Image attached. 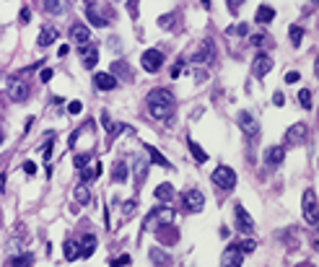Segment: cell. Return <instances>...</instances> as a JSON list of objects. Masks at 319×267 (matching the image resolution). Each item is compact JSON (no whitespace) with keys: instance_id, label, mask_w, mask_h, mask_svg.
Segmentation results:
<instances>
[{"instance_id":"6da1fadb","label":"cell","mask_w":319,"mask_h":267,"mask_svg":"<svg viewBox=\"0 0 319 267\" xmlns=\"http://www.w3.org/2000/svg\"><path fill=\"white\" fill-rule=\"evenodd\" d=\"M148 112L156 119H169L174 114V96L166 88H156L148 94Z\"/></svg>"},{"instance_id":"7a4b0ae2","label":"cell","mask_w":319,"mask_h":267,"mask_svg":"<svg viewBox=\"0 0 319 267\" xmlns=\"http://www.w3.org/2000/svg\"><path fill=\"white\" fill-rule=\"evenodd\" d=\"M211 179H213L215 187H221V189H234L236 187V171L231 166H218Z\"/></svg>"},{"instance_id":"3957f363","label":"cell","mask_w":319,"mask_h":267,"mask_svg":"<svg viewBox=\"0 0 319 267\" xmlns=\"http://www.w3.org/2000/svg\"><path fill=\"white\" fill-rule=\"evenodd\" d=\"M171 220H174V208H156L148 218H145L143 228L151 231V226H166V223H171Z\"/></svg>"},{"instance_id":"277c9868","label":"cell","mask_w":319,"mask_h":267,"mask_svg":"<svg viewBox=\"0 0 319 267\" xmlns=\"http://www.w3.org/2000/svg\"><path fill=\"white\" fill-rule=\"evenodd\" d=\"M304 218H306V223L309 226H317V195H314V189H306L304 192Z\"/></svg>"},{"instance_id":"5b68a950","label":"cell","mask_w":319,"mask_h":267,"mask_svg":"<svg viewBox=\"0 0 319 267\" xmlns=\"http://www.w3.org/2000/svg\"><path fill=\"white\" fill-rule=\"evenodd\" d=\"M234 218H236V228H239L241 234L254 231V218L244 210V205H234Z\"/></svg>"},{"instance_id":"8992f818","label":"cell","mask_w":319,"mask_h":267,"mask_svg":"<svg viewBox=\"0 0 319 267\" xmlns=\"http://www.w3.org/2000/svg\"><path fill=\"white\" fill-rule=\"evenodd\" d=\"M140 62H143V70L156 73V70H161V65H163V54H161L159 50H145L143 57H140Z\"/></svg>"},{"instance_id":"52a82bcc","label":"cell","mask_w":319,"mask_h":267,"mask_svg":"<svg viewBox=\"0 0 319 267\" xmlns=\"http://www.w3.org/2000/svg\"><path fill=\"white\" fill-rule=\"evenodd\" d=\"M270 70H272V57L265 54V52H260L257 57H254V62H252V73L257 78H262V76H267Z\"/></svg>"},{"instance_id":"ba28073f","label":"cell","mask_w":319,"mask_h":267,"mask_svg":"<svg viewBox=\"0 0 319 267\" xmlns=\"http://www.w3.org/2000/svg\"><path fill=\"white\" fill-rule=\"evenodd\" d=\"M8 96H11L13 101H24V99H29V83L21 78H16L8 83Z\"/></svg>"},{"instance_id":"9c48e42d","label":"cell","mask_w":319,"mask_h":267,"mask_svg":"<svg viewBox=\"0 0 319 267\" xmlns=\"http://www.w3.org/2000/svg\"><path fill=\"white\" fill-rule=\"evenodd\" d=\"M182 200H185V208L187 210H195V213H200L203 205H205V197H203V192H200V189H187Z\"/></svg>"},{"instance_id":"30bf717a","label":"cell","mask_w":319,"mask_h":267,"mask_svg":"<svg viewBox=\"0 0 319 267\" xmlns=\"http://www.w3.org/2000/svg\"><path fill=\"white\" fill-rule=\"evenodd\" d=\"M306 140V125L298 122V125H291L288 133H286V145H301Z\"/></svg>"},{"instance_id":"8fae6325","label":"cell","mask_w":319,"mask_h":267,"mask_svg":"<svg viewBox=\"0 0 319 267\" xmlns=\"http://www.w3.org/2000/svg\"><path fill=\"white\" fill-rule=\"evenodd\" d=\"M70 42H76L78 47H86V44L91 42V31L86 29L83 24H76V26H70Z\"/></svg>"},{"instance_id":"7c38bea8","label":"cell","mask_w":319,"mask_h":267,"mask_svg":"<svg viewBox=\"0 0 319 267\" xmlns=\"http://www.w3.org/2000/svg\"><path fill=\"white\" fill-rule=\"evenodd\" d=\"M236 122H239V127H241L247 135H257V130H260L257 119H254L249 112H239V114H236Z\"/></svg>"},{"instance_id":"4fadbf2b","label":"cell","mask_w":319,"mask_h":267,"mask_svg":"<svg viewBox=\"0 0 319 267\" xmlns=\"http://www.w3.org/2000/svg\"><path fill=\"white\" fill-rule=\"evenodd\" d=\"M286 159V145H272V148L265 153V161H267V166H280Z\"/></svg>"},{"instance_id":"5bb4252c","label":"cell","mask_w":319,"mask_h":267,"mask_svg":"<svg viewBox=\"0 0 319 267\" xmlns=\"http://www.w3.org/2000/svg\"><path fill=\"white\" fill-rule=\"evenodd\" d=\"M241 262H244V252L239 246H229L221 257V265H241Z\"/></svg>"},{"instance_id":"9a60e30c","label":"cell","mask_w":319,"mask_h":267,"mask_svg":"<svg viewBox=\"0 0 319 267\" xmlns=\"http://www.w3.org/2000/svg\"><path fill=\"white\" fill-rule=\"evenodd\" d=\"M94 83L102 88V91H112V88H117V78L109 76V73H96V76H94Z\"/></svg>"},{"instance_id":"2e32d148","label":"cell","mask_w":319,"mask_h":267,"mask_svg":"<svg viewBox=\"0 0 319 267\" xmlns=\"http://www.w3.org/2000/svg\"><path fill=\"white\" fill-rule=\"evenodd\" d=\"M96 236L94 234H86L83 239H80V257H91V254H94L96 252Z\"/></svg>"},{"instance_id":"e0dca14e","label":"cell","mask_w":319,"mask_h":267,"mask_svg":"<svg viewBox=\"0 0 319 267\" xmlns=\"http://www.w3.org/2000/svg\"><path fill=\"white\" fill-rule=\"evenodd\" d=\"M54 39H57V29H54V26H44L39 31V47H50Z\"/></svg>"},{"instance_id":"ac0fdd59","label":"cell","mask_w":319,"mask_h":267,"mask_svg":"<svg viewBox=\"0 0 319 267\" xmlns=\"http://www.w3.org/2000/svg\"><path fill=\"white\" fill-rule=\"evenodd\" d=\"M80 54H83V65H86V68H94L96 62H99V50H96V47H88V44H86Z\"/></svg>"},{"instance_id":"d6986e66","label":"cell","mask_w":319,"mask_h":267,"mask_svg":"<svg viewBox=\"0 0 319 267\" xmlns=\"http://www.w3.org/2000/svg\"><path fill=\"white\" fill-rule=\"evenodd\" d=\"M73 197H76V202H80V205H86V202L91 200V189H88V184L86 182H80L76 192H73Z\"/></svg>"},{"instance_id":"ffe728a7","label":"cell","mask_w":319,"mask_h":267,"mask_svg":"<svg viewBox=\"0 0 319 267\" xmlns=\"http://www.w3.org/2000/svg\"><path fill=\"white\" fill-rule=\"evenodd\" d=\"M78 257H80V246H78V241H76V239H68V241H65V260L73 262V260H78Z\"/></svg>"},{"instance_id":"44dd1931","label":"cell","mask_w":319,"mask_h":267,"mask_svg":"<svg viewBox=\"0 0 319 267\" xmlns=\"http://www.w3.org/2000/svg\"><path fill=\"white\" fill-rule=\"evenodd\" d=\"M99 174H102V166H99V163H94V169H88V166H80V182H94Z\"/></svg>"},{"instance_id":"7402d4cb","label":"cell","mask_w":319,"mask_h":267,"mask_svg":"<svg viewBox=\"0 0 319 267\" xmlns=\"http://www.w3.org/2000/svg\"><path fill=\"white\" fill-rule=\"evenodd\" d=\"M254 18H257L260 24H267V21H272V18H275V11H272L270 5H260L257 13H254Z\"/></svg>"},{"instance_id":"603a6c76","label":"cell","mask_w":319,"mask_h":267,"mask_svg":"<svg viewBox=\"0 0 319 267\" xmlns=\"http://www.w3.org/2000/svg\"><path fill=\"white\" fill-rule=\"evenodd\" d=\"M153 195H156V200H171V197H174V187L163 182V184H159V187H156Z\"/></svg>"},{"instance_id":"cb8c5ba5","label":"cell","mask_w":319,"mask_h":267,"mask_svg":"<svg viewBox=\"0 0 319 267\" xmlns=\"http://www.w3.org/2000/svg\"><path fill=\"white\" fill-rule=\"evenodd\" d=\"M112 179H114L117 184H122V182L127 179V166H125L122 161H117L114 166H112Z\"/></svg>"},{"instance_id":"d4e9b609","label":"cell","mask_w":319,"mask_h":267,"mask_svg":"<svg viewBox=\"0 0 319 267\" xmlns=\"http://www.w3.org/2000/svg\"><path fill=\"white\" fill-rule=\"evenodd\" d=\"M187 145H189V153H192V156H195V159H197L200 163H205V161H208V153H205L203 148H200V145L192 140V137H189V140H187Z\"/></svg>"},{"instance_id":"484cf974","label":"cell","mask_w":319,"mask_h":267,"mask_svg":"<svg viewBox=\"0 0 319 267\" xmlns=\"http://www.w3.org/2000/svg\"><path fill=\"white\" fill-rule=\"evenodd\" d=\"M145 174H148V161H145V159H138V161H135V182H143L145 179Z\"/></svg>"},{"instance_id":"4316f807","label":"cell","mask_w":319,"mask_h":267,"mask_svg":"<svg viewBox=\"0 0 319 267\" xmlns=\"http://www.w3.org/2000/svg\"><path fill=\"white\" fill-rule=\"evenodd\" d=\"M86 18L91 21V26H96V29H102V26L106 24L104 18H102V16H99V13L94 11V5H88V8H86Z\"/></svg>"},{"instance_id":"83f0119b","label":"cell","mask_w":319,"mask_h":267,"mask_svg":"<svg viewBox=\"0 0 319 267\" xmlns=\"http://www.w3.org/2000/svg\"><path fill=\"white\" fill-rule=\"evenodd\" d=\"M44 8H47L50 13L57 16V13L65 11V0H44Z\"/></svg>"},{"instance_id":"f1b7e54d","label":"cell","mask_w":319,"mask_h":267,"mask_svg":"<svg viewBox=\"0 0 319 267\" xmlns=\"http://www.w3.org/2000/svg\"><path fill=\"white\" fill-rule=\"evenodd\" d=\"M208 57H211V42H205L203 47H200V50L192 54V62H205Z\"/></svg>"},{"instance_id":"f546056e","label":"cell","mask_w":319,"mask_h":267,"mask_svg":"<svg viewBox=\"0 0 319 267\" xmlns=\"http://www.w3.org/2000/svg\"><path fill=\"white\" fill-rule=\"evenodd\" d=\"M34 262V254L31 252H24V254H16L8 260V265H31Z\"/></svg>"},{"instance_id":"4dcf8cb0","label":"cell","mask_w":319,"mask_h":267,"mask_svg":"<svg viewBox=\"0 0 319 267\" xmlns=\"http://www.w3.org/2000/svg\"><path fill=\"white\" fill-rule=\"evenodd\" d=\"M148 156H151V161H156L159 163V166H163V169H169V161L166 159H163V156L156 151V148H153V145H148Z\"/></svg>"},{"instance_id":"1f68e13d","label":"cell","mask_w":319,"mask_h":267,"mask_svg":"<svg viewBox=\"0 0 319 267\" xmlns=\"http://www.w3.org/2000/svg\"><path fill=\"white\" fill-rule=\"evenodd\" d=\"M298 104H301L304 109H312V91H309V88L298 91Z\"/></svg>"},{"instance_id":"d6a6232c","label":"cell","mask_w":319,"mask_h":267,"mask_svg":"<svg viewBox=\"0 0 319 267\" xmlns=\"http://www.w3.org/2000/svg\"><path fill=\"white\" fill-rule=\"evenodd\" d=\"M148 257H151V262H156V265H171V257H166V254H161L159 249H153V252H151Z\"/></svg>"},{"instance_id":"836d02e7","label":"cell","mask_w":319,"mask_h":267,"mask_svg":"<svg viewBox=\"0 0 319 267\" xmlns=\"http://www.w3.org/2000/svg\"><path fill=\"white\" fill-rule=\"evenodd\" d=\"M288 36H291V42H293V44H298V42H301L304 39V29H301V26H291V29H288Z\"/></svg>"},{"instance_id":"e575fe53","label":"cell","mask_w":319,"mask_h":267,"mask_svg":"<svg viewBox=\"0 0 319 267\" xmlns=\"http://www.w3.org/2000/svg\"><path fill=\"white\" fill-rule=\"evenodd\" d=\"M135 208H138V200H127L125 202V210H122V218L127 220L130 215H135Z\"/></svg>"},{"instance_id":"d590c367","label":"cell","mask_w":319,"mask_h":267,"mask_svg":"<svg viewBox=\"0 0 319 267\" xmlns=\"http://www.w3.org/2000/svg\"><path fill=\"white\" fill-rule=\"evenodd\" d=\"M127 13H130L133 18H138V13H140V0H127Z\"/></svg>"},{"instance_id":"8d00e7d4","label":"cell","mask_w":319,"mask_h":267,"mask_svg":"<svg viewBox=\"0 0 319 267\" xmlns=\"http://www.w3.org/2000/svg\"><path fill=\"white\" fill-rule=\"evenodd\" d=\"M91 161V153H78L76 159H73V163H76V166L80 169V166H86V163Z\"/></svg>"},{"instance_id":"74e56055","label":"cell","mask_w":319,"mask_h":267,"mask_svg":"<svg viewBox=\"0 0 319 267\" xmlns=\"http://www.w3.org/2000/svg\"><path fill=\"white\" fill-rule=\"evenodd\" d=\"M80 109H83V104H80V101H70V104H68V112H70V114H78Z\"/></svg>"},{"instance_id":"f35d334b","label":"cell","mask_w":319,"mask_h":267,"mask_svg":"<svg viewBox=\"0 0 319 267\" xmlns=\"http://www.w3.org/2000/svg\"><path fill=\"white\" fill-rule=\"evenodd\" d=\"M18 18H21V24H29V21H31V11H29V8H21Z\"/></svg>"},{"instance_id":"ab89813d","label":"cell","mask_w":319,"mask_h":267,"mask_svg":"<svg viewBox=\"0 0 319 267\" xmlns=\"http://www.w3.org/2000/svg\"><path fill=\"white\" fill-rule=\"evenodd\" d=\"M254 246H257V244H254L252 239H249V241H244V244H239V249H241L244 254H247V252H254Z\"/></svg>"},{"instance_id":"60d3db41","label":"cell","mask_w":319,"mask_h":267,"mask_svg":"<svg viewBox=\"0 0 319 267\" xmlns=\"http://www.w3.org/2000/svg\"><path fill=\"white\" fill-rule=\"evenodd\" d=\"M112 68H114L117 73H120V76H125V78H127V76H130V73H127V68H125V62H114V65H112Z\"/></svg>"},{"instance_id":"b9f144b4","label":"cell","mask_w":319,"mask_h":267,"mask_svg":"<svg viewBox=\"0 0 319 267\" xmlns=\"http://www.w3.org/2000/svg\"><path fill=\"white\" fill-rule=\"evenodd\" d=\"M39 78H42V83H50V80H52V68H44Z\"/></svg>"},{"instance_id":"7bdbcfd3","label":"cell","mask_w":319,"mask_h":267,"mask_svg":"<svg viewBox=\"0 0 319 267\" xmlns=\"http://www.w3.org/2000/svg\"><path fill=\"white\" fill-rule=\"evenodd\" d=\"M24 171L29 174V177H34V174H36V166H34L31 161H26V163H24Z\"/></svg>"},{"instance_id":"ee69618b","label":"cell","mask_w":319,"mask_h":267,"mask_svg":"<svg viewBox=\"0 0 319 267\" xmlns=\"http://www.w3.org/2000/svg\"><path fill=\"white\" fill-rule=\"evenodd\" d=\"M114 265H130V254H120L114 260Z\"/></svg>"},{"instance_id":"f6af8a7d","label":"cell","mask_w":319,"mask_h":267,"mask_svg":"<svg viewBox=\"0 0 319 267\" xmlns=\"http://www.w3.org/2000/svg\"><path fill=\"white\" fill-rule=\"evenodd\" d=\"M296 80H298V73L293 70V73H288V76H286V83H296Z\"/></svg>"},{"instance_id":"bcb514c9","label":"cell","mask_w":319,"mask_h":267,"mask_svg":"<svg viewBox=\"0 0 319 267\" xmlns=\"http://www.w3.org/2000/svg\"><path fill=\"white\" fill-rule=\"evenodd\" d=\"M169 26H171V16H163L161 18V29H169Z\"/></svg>"},{"instance_id":"7dc6e473","label":"cell","mask_w":319,"mask_h":267,"mask_svg":"<svg viewBox=\"0 0 319 267\" xmlns=\"http://www.w3.org/2000/svg\"><path fill=\"white\" fill-rule=\"evenodd\" d=\"M283 101H286V96H283V94H275V96H272V104H278V107H280Z\"/></svg>"},{"instance_id":"c3c4849f","label":"cell","mask_w":319,"mask_h":267,"mask_svg":"<svg viewBox=\"0 0 319 267\" xmlns=\"http://www.w3.org/2000/svg\"><path fill=\"white\" fill-rule=\"evenodd\" d=\"M208 76H205V73L203 70H195V80H205Z\"/></svg>"},{"instance_id":"681fc988","label":"cell","mask_w":319,"mask_h":267,"mask_svg":"<svg viewBox=\"0 0 319 267\" xmlns=\"http://www.w3.org/2000/svg\"><path fill=\"white\" fill-rule=\"evenodd\" d=\"M179 73H182V65H177V68H171V78H177Z\"/></svg>"},{"instance_id":"f907efd6","label":"cell","mask_w":319,"mask_h":267,"mask_svg":"<svg viewBox=\"0 0 319 267\" xmlns=\"http://www.w3.org/2000/svg\"><path fill=\"white\" fill-rule=\"evenodd\" d=\"M200 3H203L205 8H211V0H200Z\"/></svg>"},{"instance_id":"816d5d0a","label":"cell","mask_w":319,"mask_h":267,"mask_svg":"<svg viewBox=\"0 0 319 267\" xmlns=\"http://www.w3.org/2000/svg\"><path fill=\"white\" fill-rule=\"evenodd\" d=\"M0 228H3V213H0Z\"/></svg>"},{"instance_id":"f5cc1de1","label":"cell","mask_w":319,"mask_h":267,"mask_svg":"<svg viewBox=\"0 0 319 267\" xmlns=\"http://www.w3.org/2000/svg\"><path fill=\"white\" fill-rule=\"evenodd\" d=\"M0 145H3V133H0Z\"/></svg>"},{"instance_id":"db71d44e","label":"cell","mask_w":319,"mask_h":267,"mask_svg":"<svg viewBox=\"0 0 319 267\" xmlns=\"http://www.w3.org/2000/svg\"><path fill=\"white\" fill-rule=\"evenodd\" d=\"M86 3H88V5H94V0H86Z\"/></svg>"}]
</instances>
